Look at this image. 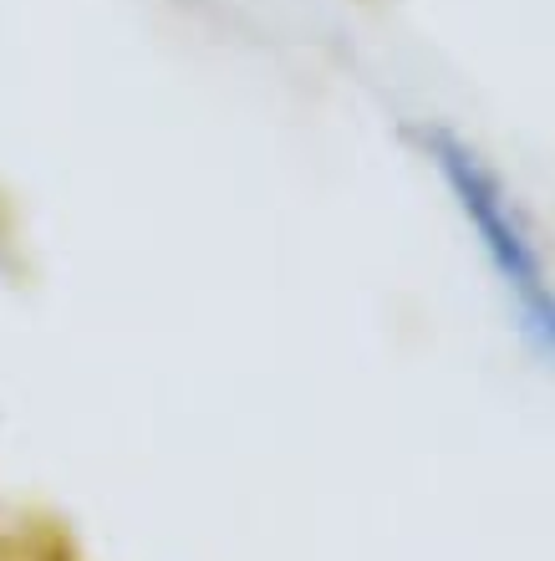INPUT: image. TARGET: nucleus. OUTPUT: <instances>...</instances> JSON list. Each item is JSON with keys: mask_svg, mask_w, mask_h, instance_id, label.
<instances>
[{"mask_svg": "<svg viewBox=\"0 0 555 561\" xmlns=\"http://www.w3.org/2000/svg\"><path fill=\"white\" fill-rule=\"evenodd\" d=\"M418 144L433 159V169L449 184L453 205L469 220L474 240H479L484 261L495 271V280L510 296L520 332L535 342V353L555 363V276L545 266V251L535 230H530L525 209L514 205V194L505 190V179L479 159V148L464 144L449 128H418Z\"/></svg>", "mask_w": 555, "mask_h": 561, "instance_id": "nucleus-1", "label": "nucleus"}]
</instances>
